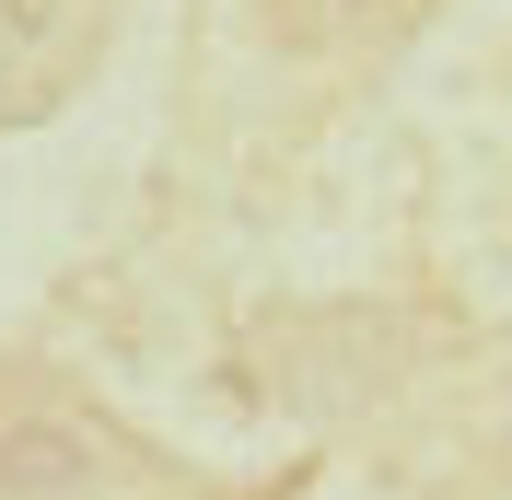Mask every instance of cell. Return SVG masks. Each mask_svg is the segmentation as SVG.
Returning a JSON list of instances; mask_svg holds the SVG:
<instances>
[{"label": "cell", "instance_id": "obj_1", "mask_svg": "<svg viewBox=\"0 0 512 500\" xmlns=\"http://www.w3.org/2000/svg\"><path fill=\"white\" fill-rule=\"evenodd\" d=\"M0 489L12 500H82V489H105V442L82 419H12L0 431Z\"/></svg>", "mask_w": 512, "mask_h": 500}, {"label": "cell", "instance_id": "obj_2", "mask_svg": "<svg viewBox=\"0 0 512 500\" xmlns=\"http://www.w3.org/2000/svg\"><path fill=\"white\" fill-rule=\"evenodd\" d=\"M396 12H408V0H315L303 24H315V35H361V24H396ZM303 24H291V35H303Z\"/></svg>", "mask_w": 512, "mask_h": 500}]
</instances>
